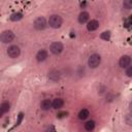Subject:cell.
Segmentation results:
<instances>
[{
	"label": "cell",
	"mask_w": 132,
	"mask_h": 132,
	"mask_svg": "<svg viewBox=\"0 0 132 132\" xmlns=\"http://www.w3.org/2000/svg\"><path fill=\"white\" fill-rule=\"evenodd\" d=\"M47 56H48V54H47V52L45 50H40L36 54V60L38 62H43L44 60H46Z\"/></svg>",
	"instance_id": "9c48e42d"
},
{
	"label": "cell",
	"mask_w": 132,
	"mask_h": 132,
	"mask_svg": "<svg viewBox=\"0 0 132 132\" xmlns=\"http://www.w3.org/2000/svg\"><path fill=\"white\" fill-rule=\"evenodd\" d=\"M101 63V57L98 54H93L90 56L89 60H88V65L91 68H96L99 66V64Z\"/></svg>",
	"instance_id": "3957f363"
},
{
	"label": "cell",
	"mask_w": 132,
	"mask_h": 132,
	"mask_svg": "<svg viewBox=\"0 0 132 132\" xmlns=\"http://www.w3.org/2000/svg\"><path fill=\"white\" fill-rule=\"evenodd\" d=\"M89 19H90L89 12H87V11H81V12L79 13V15H78V23L85 24V23H87V22L89 21Z\"/></svg>",
	"instance_id": "8fae6325"
},
{
	"label": "cell",
	"mask_w": 132,
	"mask_h": 132,
	"mask_svg": "<svg viewBox=\"0 0 132 132\" xmlns=\"http://www.w3.org/2000/svg\"><path fill=\"white\" fill-rule=\"evenodd\" d=\"M60 77H61V74L56 69H54V70H52V71L48 72V78L51 80H53V81H58L60 79Z\"/></svg>",
	"instance_id": "30bf717a"
},
{
	"label": "cell",
	"mask_w": 132,
	"mask_h": 132,
	"mask_svg": "<svg viewBox=\"0 0 132 132\" xmlns=\"http://www.w3.org/2000/svg\"><path fill=\"white\" fill-rule=\"evenodd\" d=\"M95 128V122L94 121H89L85 124V129L87 131H92Z\"/></svg>",
	"instance_id": "e0dca14e"
},
{
	"label": "cell",
	"mask_w": 132,
	"mask_h": 132,
	"mask_svg": "<svg viewBox=\"0 0 132 132\" xmlns=\"http://www.w3.org/2000/svg\"><path fill=\"white\" fill-rule=\"evenodd\" d=\"M9 108H10V104H9L8 102H3V103L0 104V110H1L3 113L7 112V111L9 110Z\"/></svg>",
	"instance_id": "2e32d148"
},
{
	"label": "cell",
	"mask_w": 132,
	"mask_h": 132,
	"mask_svg": "<svg viewBox=\"0 0 132 132\" xmlns=\"http://www.w3.org/2000/svg\"><path fill=\"white\" fill-rule=\"evenodd\" d=\"M63 104H64L63 99H61V98H56V99H54V101L52 102V107L55 108V109H59V108H61V107L63 106Z\"/></svg>",
	"instance_id": "4fadbf2b"
},
{
	"label": "cell",
	"mask_w": 132,
	"mask_h": 132,
	"mask_svg": "<svg viewBox=\"0 0 132 132\" xmlns=\"http://www.w3.org/2000/svg\"><path fill=\"white\" fill-rule=\"evenodd\" d=\"M123 7H124L125 9H130V8H132V1H131V0H125V1L123 2Z\"/></svg>",
	"instance_id": "d6986e66"
},
{
	"label": "cell",
	"mask_w": 132,
	"mask_h": 132,
	"mask_svg": "<svg viewBox=\"0 0 132 132\" xmlns=\"http://www.w3.org/2000/svg\"><path fill=\"white\" fill-rule=\"evenodd\" d=\"M9 19H10V21H12V22H16V21H20V20L23 19V14H22L21 12H14V13H12V14L9 16Z\"/></svg>",
	"instance_id": "9a60e30c"
},
{
	"label": "cell",
	"mask_w": 132,
	"mask_h": 132,
	"mask_svg": "<svg viewBox=\"0 0 132 132\" xmlns=\"http://www.w3.org/2000/svg\"><path fill=\"white\" fill-rule=\"evenodd\" d=\"M34 28L36 30H44L46 27V21L43 16H38L35 21H34Z\"/></svg>",
	"instance_id": "5b68a950"
},
{
	"label": "cell",
	"mask_w": 132,
	"mask_h": 132,
	"mask_svg": "<svg viewBox=\"0 0 132 132\" xmlns=\"http://www.w3.org/2000/svg\"><path fill=\"white\" fill-rule=\"evenodd\" d=\"M23 118H24V113H23V112H20L19 116H18V121H16V123H15V126H19V125L21 124Z\"/></svg>",
	"instance_id": "ffe728a7"
},
{
	"label": "cell",
	"mask_w": 132,
	"mask_h": 132,
	"mask_svg": "<svg viewBox=\"0 0 132 132\" xmlns=\"http://www.w3.org/2000/svg\"><path fill=\"white\" fill-rule=\"evenodd\" d=\"M126 123H127L129 126L132 125V116H131V113H128V114L126 116Z\"/></svg>",
	"instance_id": "44dd1931"
},
{
	"label": "cell",
	"mask_w": 132,
	"mask_h": 132,
	"mask_svg": "<svg viewBox=\"0 0 132 132\" xmlns=\"http://www.w3.org/2000/svg\"><path fill=\"white\" fill-rule=\"evenodd\" d=\"M2 114H3V112H2V111H1V110H0V118H1V117H2Z\"/></svg>",
	"instance_id": "d4e9b609"
},
{
	"label": "cell",
	"mask_w": 132,
	"mask_h": 132,
	"mask_svg": "<svg viewBox=\"0 0 132 132\" xmlns=\"http://www.w3.org/2000/svg\"><path fill=\"white\" fill-rule=\"evenodd\" d=\"M99 28V22L97 20H91L88 22V25H87V29L88 31H95Z\"/></svg>",
	"instance_id": "ba28073f"
},
{
	"label": "cell",
	"mask_w": 132,
	"mask_h": 132,
	"mask_svg": "<svg viewBox=\"0 0 132 132\" xmlns=\"http://www.w3.org/2000/svg\"><path fill=\"white\" fill-rule=\"evenodd\" d=\"M52 107V101L50 99H43L40 102V108L42 110H48Z\"/></svg>",
	"instance_id": "7c38bea8"
},
{
	"label": "cell",
	"mask_w": 132,
	"mask_h": 132,
	"mask_svg": "<svg viewBox=\"0 0 132 132\" xmlns=\"http://www.w3.org/2000/svg\"><path fill=\"white\" fill-rule=\"evenodd\" d=\"M21 54V50L18 45H10L8 48H7V55L9 58L11 59H15L20 56Z\"/></svg>",
	"instance_id": "277c9868"
},
{
	"label": "cell",
	"mask_w": 132,
	"mask_h": 132,
	"mask_svg": "<svg viewBox=\"0 0 132 132\" xmlns=\"http://www.w3.org/2000/svg\"><path fill=\"white\" fill-rule=\"evenodd\" d=\"M128 69H127V71H126V74H127V76H129V77H131L132 76V66H129V67H127Z\"/></svg>",
	"instance_id": "603a6c76"
},
{
	"label": "cell",
	"mask_w": 132,
	"mask_h": 132,
	"mask_svg": "<svg viewBox=\"0 0 132 132\" xmlns=\"http://www.w3.org/2000/svg\"><path fill=\"white\" fill-rule=\"evenodd\" d=\"M45 132H56L55 127H54V126H50V127H47V129L45 130Z\"/></svg>",
	"instance_id": "cb8c5ba5"
},
{
	"label": "cell",
	"mask_w": 132,
	"mask_h": 132,
	"mask_svg": "<svg viewBox=\"0 0 132 132\" xmlns=\"http://www.w3.org/2000/svg\"><path fill=\"white\" fill-rule=\"evenodd\" d=\"M89 116H90V111H89L88 109H86V108L81 109V110L79 111V113H78V118H79L80 120H86V119L89 118Z\"/></svg>",
	"instance_id": "5bb4252c"
},
{
	"label": "cell",
	"mask_w": 132,
	"mask_h": 132,
	"mask_svg": "<svg viewBox=\"0 0 132 132\" xmlns=\"http://www.w3.org/2000/svg\"><path fill=\"white\" fill-rule=\"evenodd\" d=\"M62 23H63V20L58 14H52L48 19V25H50V27H52L54 29L60 28L62 26Z\"/></svg>",
	"instance_id": "6da1fadb"
},
{
	"label": "cell",
	"mask_w": 132,
	"mask_h": 132,
	"mask_svg": "<svg viewBox=\"0 0 132 132\" xmlns=\"http://www.w3.org/2000/svg\"><path fill=\"white\" fill-rule=\"evenodd\" d=\"M67 114H68V112H66V111H63V112H60V113H58V114H57V118H58V119H62V118H65V117H67Z\"/></svg>",
	"instance_id": "7402d4cb"
},
{
	"label": "cell",
	"mask_w": 132,
	"mask_h": 132,
	"mask_svg": "<svg viewBox=\"0 0 132 132\" xmlns=\"http://www.w3.org/2000/svg\"><path fill=\"white\" fill-rule=\"evenodd\" d=\"M100 37H101V39L108 41V40L110 39V32H109V31H104V32H102V33H101Z\"/></svg>",
	"instance_id": "ac0fdd59"
},
{
	"label": "cell",
	"mask_w": 132,
	"mask_h": 132,
	"mask_svg": "<svg viewBox=\"0 0 132 132\" xmlns=\"http://www.w3.org/2000/svg\"><path fill=\"white\" fill-rule=\"evenodd\" d=\"M50 51L52 52V54L54 55H60L63 51V44L61 42H53L50 46Z\"/></svg>",
	"instance_id": "8992f818"
},
{
	"label": "cell",
	"mask_w": 132,
	"mask_h": 132,
	"mask_svg": "<svg viewBox=\"0 0 132 132\" xmlns=\"http://www.w3.org/2000/svg\"><path fill=\"white\" fill-rule=\"evenodd\" d=\"M119 64H120V66H121L122 68H127V67H129L130 64H131V57L128 56V55L122 56V57L120 58V60H119Z\"/></svg>",
	"instance_id": "52a82bcc"
},
{
	"label": "cell",
	"mask_w": 132,
	"mask_h": 132,
	"mask_svg": "<svg viewBox=\"0 0 132 132\" xmlns=\"http://www.w3.org/2000/svg\"><path fill=\"white\" fill-rule=\"evenodd\" d=\"M15 38L14 33L11 30H5L0 34V41L3 43H9Z\"/></svg>",
	"instance_id": "7a4b0ae2"
}]
</instances>
